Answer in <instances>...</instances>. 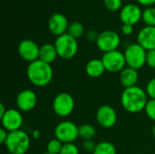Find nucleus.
Wrapping results in <instances>:
<instances>
[{
  "instance_id": "obj_36",
  "label": "nucleus",
  "mask_w": 155,
  "mask_h": 154,
  "mask_svg": "<svg viewBox=\"0 0 155 154\" xmlns=\"http://www.w3.org/2000/svg\"><path fill=\"white\" fill-rule=\"evenodd\" d=\"M40 137V132L39 131H34L33 132V138L34 139H39Z\"/></svg>"
},
{
  "instance_id": "obj_17",
  "label": "nucleus",
  "mask_w": 155,
  "mask_h": 154,
  "mask_svg": "<svg viewBox=\"0 0 155 154\" xmlns=\"http://www.w3.org/2000/svg\"><path fill=\"white\" fill-rule=\"evenodd\" d=\"M138 80L139 74L135 69L127 66L120 73V83L122 86L124 87V89L136 86Z\"/></svg>"
},
{
  "instance_id": "obj_28",
  "label": "nucleus",
  "mask_w": 155,
  "mask_h": 154,
  "mask_svg": "<svg viewBox=\"0 0 155 154\" xmlns=\"http://www.w3.org/2000/svg\"><path fill=\"white\" fill-rule=\"evenodd\" d=\"M145 92L148 95V97H150V99H153L155 100V78L151 79L145 88Z\"/></svg>"
},
{
  "instance_id": "obj_22",
  "label": "nucleus",
  "mask_w": 155,
  "mask_h": 154,
  "mask_svg": "<svg viewBox=\"0 0 155 154\" xmlns=\"http://www.w3.org/2000/svg\"><path fill=\"white\" fill-rule=\"evenodd\" d=\"M84 25L80 22H73V23L69 24L67 34H70L71 36H73L74 38L77 39V38L81 37L84 34Z\"/></svg>"
},
{
  "instance_id": "obj_21",
  "label": "nucleus",
  "mask_w": 155,
  "mask_h": 154,
  "mask_svg": "<svg viewBox=\"0 0 155 154\" xmlns=\"http://www.w3.org/2000/svg\"><path fill=\"white\" fill-rule=\"evenodd\" d=\"M93 154H116V148L112 143L102 142L96 144Z\"/></svg>"
},
{
  "instance_id": "obj_13",
  "label": "nucleus",
  "mask_w": 155,
  "mask_h": 154,
  "mask_svg": "<svg viewBox=\"0 0 155 154\" xmlns=\"http://www.w3.org/2000/svg\"><path fill=\"white\" fill-rule=\"evenodd\" d=\"M3 128L8 133L20 130L23 124V117L21 112L16 109H7L5 114L0 119Z\"/></svg>"
},
{
  "instance_id": "obj_15",
  "label": "nucleus",
  "mask_w": 155,
  "mask_h": 154,
  "mask_svg": "<svg viewBox=\"0 0 155 154\" xmlns=\"http://www.w3.org/2000/svg\"><path fill=\"white\" fill-rule=\"evenodd\" d=\"M68 26V20L66 16L64 15L63 14H54L48 20V29L53 34L56 36H60L62 34H66Z\"/></svg>"
},
{
  "instance_id": "obj_6",
  "label": "nucleus",
  "mask_w": 155,
  "mask_h": 154,
  "mask_svg": "<svg viewBox=\"0 0 155 154\" xmlns=\"http://www.w3.org/2000/svg\"><path fill=\"white\" fill-rule=\"evenodd\" d=\"M54 136L64 144L73 143L79 137V127L70 121L61 122L54 129Z\"/></svg>"
},
{
  "instance_id": "obj_5",
  "label": "nucleus",
  "mask_w": 155,
  "mask_h": 154,
  "mask_svg": "<svg viewBox=\"0 0 155 154\" xmlns=\"http://www.w3.org/2000/svg\"><path fill=\"white\" fill-rule=\"evenodd\" d=\"M126 65L135 70H139L146 64L147 51L139 44H132L128 45L124 51Z\"/></svg>"
},
{
  "instance_id": "obj_12",
  "label": "nucleus",
  "mask_w": 155,
  "mask_h": 154,
  "mask_svg": "<svg viewBox=\"0 0 155 154\" xmlns=\"http://www.w3.org/2000/svg\"><path fill=\"white\" fill-rule=\"evenodd\" d=\"M142 15L143 11L135 4H127L120 11V20L123 25H134L142 19Z\"/></svg>"
},
{
  "instance_id": "obj_8",
  "label": "nucleus",
  "mask_w": 155,
  "mask_h": 154,
  "mask_svg": "<svg viewBox=\"0 0 155 154\" xmlns=\"http://www.w3.org/2000/svg\"><path fill=\"white\" fill-rule=\"evenodd\" d=\"M102 61L105 70L110 73H121L126 66L124 54L119 50L104 53Z\"/></svg>"
},
{
  "instance_id": "obj_7",
  "label": "nucleus",
  "mask_w": 155,
  "mask_h": 154,
  "mask_svg": "<svg viewBox=\"0 0 155 154\" xmlns=\"http://www.w3.org/2000/svg\"><path fill=\"white\" fill-rule=\"evenodd\" d=\"M53 110L60 117L69 116L74 110V100L73 96L65 92L58 93L53 101Z\"/></svg>"
},
{
  "instance_id": "obj_11",
  "label": "nucleus",
  "mask_w": 155,
  "mask_h": 154,
  "mask_svg": "<svg viewBox=\"0 0 155 154\" xmlns=\"http://www.w3.org/2000/svg\"><path fill=\"white\" fill-rule=\"evenodd\" d=\"M96 121L103 128L110 129L117 122V113L110 105H102L96 112Z\"/></svg>"
},
{
  "instance_id": "obj_3",
  "label": "nucleus",
  "mask_w": 155,
  "mask_h": 154,
  "mask_svg": "<svg viewBox=\"0 0 155 154\" xmlns=\"http://www.w3.org/2000/svg\"><path fill=\"white\" fill-rule=\"evenodd\" d=\"M30 138L29 135L22 131H15L8 133L5 143L4 144L11 154H25L30 148Z\"/></svg>"
},
{
  "instance_id": "obj_37",
  "label": "nucleus",
  "mask_w": 155,
  "mask_h": 154,
  "mask_svg": "<svg viewBox=\"0 0 155 154\" xmlns=\"http://www.w3.org/2000/svg\"><path fill=\"white\" fill-rule=\"evenodd\" d=\"M153 137L155 138V124L153 125Z\"/></svg>"
},
{
  "instance_id": "obj_9",
  "label": "nucleus",
  "mask_w": 155,
  "mask_h": 154,
  "mask_svg": "<svg viewBox=\"0 0 155 154\" xmlns=\"http://www.w3.org/2000/svg\"><path fill=\"white\" fill-rule=\"evenodd\" d=\"M95 43L98 49L104 54L117 50L121 43V38L116 32L113 30H105L99 34Z\"/></svg>"
},
{
  "instance_id": "obj_33",
  "label": "nucleus",
  "mask_w": 155,
  "mask_h": 154,
  "mask_svg": "<svg viewBox=\"0 0 155 154\" xmlns=\"http://www.w3.org/2000/svg\"><path fill=\"white\" fill-rule=\"evenodd\" d=\"M98 35H99V34H97V33H96L95 31H94V30H91V31H89L88 34H87V38H88L90 41H95V42H96Z\"/></svg>"
},
{
  "instance_id": "obj_16",
  "label": "nucleus",
  "mask_w": 155,
  "mask_h": 154,
  "mask_svg": "<svg viewBox=\"0 0 155 154\" xmlns=\"http://www.w3.org/2000/svg\"><path fill=\"white\" fill-rule=\"evenodd\" d=\"M137 44L146 51L155 50V26H144L137 35Z\"/></svg>"
},
{
  "instance_id": "obj_25",
  "label": "nucleus",
  "mask_w": 155,
  "mask_h": 154,
  "mask_svg": "<svg viewBox=\"0 0 155 154\" xmlns=\"http://www.w3.org/2000/svg\"><path fill=\"white\" fill-rule=\"evenodd\" d=\"M104 6L110 11H118L122 9V0H104Z\"/></svg>"
},
{
  "instance_id": "obj_1",
  "label": "nucleus",
  "mask_w": 155,
  "mask_h": 154,
  "mask_svg": "<svg viewBox=\"0 0 155 154\" xmlns=\"http://www.w3.org/2000/svg\"><path fill=\"white\" fill-rule=\"evenodd\" d=\"M148 95L142 87L134 86L125 88L121 95V103L124 109L131 113H137L145 109Z\"/></svg>"
},
{
  "instance_id": "obj_18",
  "label": "nucleus",
  "mask_w": 155,
  "mask_h": 154,
  "mask_svg": "<svg viewBox=\"0 0 155 154\" xmlns=\"http://www.w3.org/2000/svg\"><path fill=\"white\" fill-rule=\"evenodd\" d=\"M105 71L102 59H92L85 65V73L92 78H98L102 76Z\"/></svg>"
},
{
  "instance_id": "obj_23",
  "label": "nucleus",
  "mask_w": 155,
  "mask_h": 154,
  "mask_svg": "<svg viewBox=\"0 0 155 154\" xmlns=\"http://www.w3.org/2000/svg\"><path fill=\"white\" fill-rule=\"evenodd\" d=\"M142 19L148 26H155V7L149 6L143 11Z\"/></svg>"
},
{
  "instance_id": "obj_4",
  "label": "nucleus",
  "mask_w": 155,
  "mask_h": 154,
  "mask_svg": "<svg viewBox=\"0 0 155 154\" xmlns=\"http://www.w3.org/2000/svg\"><path fill=\"white\" fill-rule=\"evenodd\" d=\"M54 44L56 48L58 56L64 60L72 59L78 51L77 40L67 33L57 36Z\"/></svg>"
},
{
  "instance_id": "obj_2",
  "label": "nucleus",
  "mask_w": 155,
  "mask_h": 154,
  "mask_svg": "<svg viewBox=\"0 0 155 154\" xmlns=\"http://www.w3.org/2000/svg\"><path fill=\"white\" fill-rule=\"evenodd\" d=\"M26 76L29 82L37 87L48 85L54 76V71L50 64L45 63L40 59L32 62L26 69Z\"/></svg>"
},
{
  "instance_id": "obj_34",
  "label": "nucleus",
  "mask_w": 155,
  "mask_h": 154,
  "mask_svg": "<svg viewBox=\"0 0 155 154\" xmlns=\"http://www.w3.org/2000/svg\"><path fill=\"white\" fill-rule=\"evenodd\" d=\"M140 5H145V6H151L152 5L155 4V0H136Z\"/></svg>"
},
{
  "instance_id": "obj_19",
  "label": "nucleus",
  "mask_w": 155,
  "mask_h": 154,
  "mask_svg": "<svg viewBox=\"0 0 155 154\" xmlns=\"http://www.w3.org/2000/svg\"><path fill=\"white\" fill-rule=\"evenodd\" d=\"M58 54L54 44H45L40 46V53H39V59L45 63L52 64L57 58Z\"/></svg>"
},
{
  "instance_id": "obj_20",
  "label": "nucleus",
  "mask_w": 155,
  "mask_h": 154,
  "mask_svg": "<svg viewBox=\"0 0 155 154\" xmlns=\"http://www.w3.org/2000/svg\"><path fill=\"white\" fill-rule=\"evenodd\" d=\"M96 133L94 126L90 123H84L79 126V137L84 141L92 140Z\"/></svg>"
},
{
  "instance_id": "obj_29",
  "label": "nucleus",
  "mask_w": 155,
  "mask_h": 154,
  "mask_svg": "<svg viewBox=\"0 0 155 154\" xmlns=\"http://www.w3.org/2000/svg\"><path fill=\"white\" fill-rule=\"evenodd\" d=\"M146 64L150 68L155 69V50L147 51V54H146Z\"/></svg>"
},
{
  "instance_id": "obj_26",
  "label": "nucleus",
  "mask_w": 155,
  "mask_h": 154,
  "mask_svg": "<svg viewBox=\"0 0 155 154\" xmlns=\"http://www.w3.org/2000/svg\"><path fill=\"white\" fill-rule=\"evenodd\" d=\"M144 111L146 113V115L149 117V119L155 122V100L150 99L148 101Z\"/></svg>"
},
{
  "instance_id": "obj_27",
  "label": "nucleus",
  "mask_w": 155,
  "mask_h": 154,
  "mask_svg": "<svg viewBox=\"0 0 155 154\" xmlns=\"http://www.w3.org/2000/svg\"><path fill=\"white\" fill-rule=\"evenodd\" d=\"M60 154H79L78 147L73 143H64L61 150Z\"/></svg>"
},
{
  "instance_id": "obj_30",
  "label": "nucleus",
  "mask_w": 155,
  "mask_h": 154,
  "mask_svg": "<svg viewBox=\"0 0 155 154\" xmlns=\"http://www.w3.org/2000/svg\"><path fill=\"white\" fill-rule=\"evenodd\" d=\"M95 147H96V143H95L93 140H86V141H84L83 148L84 149V151L90 152H94Z\"/></svg>"
},
{
  "instance_id": "obj_38",
  "label": "nucleus",
  "mask_w": 155,
  "mask_h": 154,
  "mask_svg": "<svg viewBox=\"0 0 155 154\" xmlns=\"http://www.w3.org/2000/svg\"><path fill=\"white\" fill-rule=\"evenodd\" d=\"M41 154H51V153H48V152H44V153H41Z\"/></svg>"
},
{
  "instance_id": "obj_32",
  "label": "nucleus",
  "mask_w": 155,
  "mask_h": 154,
  "mask_svg": "<svg viewBox=\"0 0 155 154\" xmlns=\"http://www.w3.org/2000/svg\"><path fill=\"white\" fill-rule=\"evenodd\" d=\"M8 132L5 130V129H4L3 127L0 129V143H2V144H5V142H6V139H7V137H8Z\"/></svg>"
},
{
  "instance_id": "obj_24",
  "label": "nucleus",
  "mask_w": 155,
  "mask_h": 154,
  "mask_svg": "<svg viewBox=\"0 0 155 154\" xmlns=\"http://www.w3.org/2000/svg\"><path fill=\"white\" fill-rule=\"evenodd\" d=\"M63 145L64 143L54 138L48 142L47 146H46V152L51 154H60Z\"/></svg>"
},
{
  "instance_id": "obj_31",
  "label": "nucleus",
  "mask_w": 155,
  "mask_h": 154,
  "mask_svg": "<svg viewBox=\"0 0 155 154\" xmlns=\"http://www.w3.org/2000/svg\"><path fill=\"white\" fill-rule=\"evenodd\" d=\"M122 33L124 35H130L134 33V25H123L122 26Z\"/></svg>"
},
{
  "instance_id": "obj_14",
  "label": "nucleus",
  "mask_w": 155,
  "mask_h": 154,
  "mask_svg": "<svg viewBox=\"0 0 155 154\" xmlns=\"http://www.w3.org/2000/svg\"><path fill=\"white\" fill-rule=\"evenodd\" d=\"M15 103L20 112H30L36 106L37 96L34 91L25 89L17 94Z\"/></svg>"
},
{
  "instance_id": "obj_39",
  "label": "nucleus",
  "mask_w": 155,
  "mask_h": 154,
  "mask_svg": "<svg viewBox=\"0 0 155 154\" xmlns=\"http://www.w3.org/2000/svg\"><path fill=\"white\" fill-rule=\"evenodd\" d=\"M5 154H11V153H9V152H8V153H5Z\"/></svg>"
},
{
  "instance_id": "obj_10",
  "label": "nucleus",
  "mask_w": 155,
  "mask_h": 154,
  "mask_svg": "<svg viewBox=\"0 0 155 154\" xmlns=\"http://www.w3.org/2000/svg\"><path fill=\"white\" fill-rule=\"evenodd\" d=\"M18 54L25 61L29 64L39 59L40 47L38 44L30 39H25L21 41L17 47Z\"/></svg>"
},
{
  "instance_id": "obj_35",
  "label": "nucleus",
  "mask_w": 155,
  "mask_h": 154,
  "mask_svg": "<svg viewBox=\"0 0 155 154\" xmlns=\"http://www.w3.org/2000/svg\"><path fill=\"white\" fill-rule=\"evenodd\" d=\"M6 111H7V109H5L4 103H1V104H0V119L5 114Z\"/></svg>"
}]
</instances>
